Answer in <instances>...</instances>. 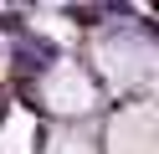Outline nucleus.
<instances>
[{
  "label": "nucleus",
  "mask_w": 159,
  "mask_h": 154,
  "mask_svg": "<svg viewBox=\"0 0 159 154\" xmlns=\"http://www.w3.org/2000/svg\"><path fill=\"white\" fill-rule=\"evenodd\" d=\"M5 31H26V21H21V10H5V21H0Z\"/></svg>",
  "instance_id": "f03ea898"
},
{
  "label": "nucleus",
  "mask_w": 159,
  "mask_h": 154,
  "mask_svg": "<svg viewBox=\"0 0 159 154\" xmlns=\"http://www.w3.org/2000/svg\"><path fill=\"white\" fill-rule=\"evenodd\" d=\"M0 123H5V92H0Z\"/></svg>",
  "instance_id": "7ed1b4c3"
},
{
  "label": "nucleus",
  "mask_w": 159,
  "mask_h": 154,
  "mask_svg": "<svg viewBox=\"0 0 159 154\" xmlns=\"http://www.w3.org/2000/svg\"><path fill=\"white\" fill-rule=\"evenodd\" d=\"M16 57H21V62H16L21 72H41V67H52V62H57V46H52V41H41V36H31Z\"/></svg>",
  "instance_id": "f257e3e1"
}]
</instances>
